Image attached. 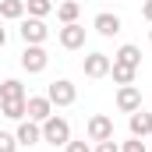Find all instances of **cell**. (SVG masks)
<instances>
[{
    "label": "cell",
    "instance_id": "20",
    "mask_svg": "<svg viewBox=\"0 0 152 152\" xmlns=\"http://www.w3.org/2000/svg\"><path fill=\"white\" fill-rule=\"evenodd\" d=\"M0 152H18V142L11 131H0Z\"/></svg>",
    "mask_w": 152,
    "mask_h": 152
},
{
    "label": "cell",
    "instance_id": "9",
    "mask_svg": "<svg viewBox=\"0 0 152 152\" xmlns=\"http://www.w3.org/2000/svg\"><path fill=\"white\" fill-rule=\"evenodd\" d=\"M117 110H120V113H138V110H142V88H138V85L117 88Z\"/></svg>",
    "mask_w": 152,
    "mask_h": 152
},
{
    "label": "cell",
    "instance_id": "21",
    "mask_svg": "<svg viewBox=\"0 0 152 152\" xmlns=\"http://www.w3.org/2000/svg\"><path fill=\"white\" fill-rule=\"evenodd\" d=\"M64 152H92V145H88L85 138H81V142H75V138H71V142L64 145Z\"/></svg>",
    "mask_w": 152,
    "mask_h": 152
},
{
    "label": "cell",
    "instance_id": "24",
    "mask_svg": "<svg viewBox=\"0 0 152 152\" xmlns=\"http://www.w3.org/2000/svg\"><path fill=\"white\" fill-rule=\"evenodd\" d=\"M142 18H145V21H152V0H145V4H142Z\"/></svg>",
    "mask_w": 152,
    "mask_h": 152
},
{
    "label": "cell",
    "instance_id": "13",
    "mask_svg": "<svg viewBox=\"0 0 152 152\" xmlns=\"http://www.w3.org/2000/svg\"><path fill=\"white\" fill-rule=\"evenodd\" d=\"M127 127H131V138H138V142H142V138H152V117L142 113V110H138V113H131Z\"/></svg>",
    "mask_w": 152,
    "mask_h": 152
},
{
    "label": "cell",
    "instance_id": "4",
    "mask_svg": "<svg viewBox=\"0 0 152 152\" xmlns=\"http://www.w3.org/2000/svg\"><path fill=\"white\" fill-rule=\"evenodd\" d=\"M18 36L25 46H42L46 36H50V28H46V21H36V18H21V25H18Z\"/></svg>",
    "mask_w": 152,
    "mask_h": 152
},
{
    "label": "cell",
    "instance_id": "7",
    "mask_svg": "<svg viewBox=\"0 0 152 152\" xmlns=\"http://www.w3.org/2000/svg\"><path fill=\"white\" fill-rule=\"evenodd\" d=\"M85 36H88L85 25H64V28H57V42L64 50H81L85 46Z\"/></svg>",
    "mask_w": 152,
    "mask_h": 152
},
{
    "label": "cell",
    "instance_id": "2",
    "mask_svg": "<svg viewBox=\"0 0 152 152\" xmlns=\"http://www.w3.org/2000/svg\"><path fill=\"white\" fill-rule=\"evenodd\" d=\"M42 142L53 145V149H57V145L64 149V145L71 142V124H67V117H57V113L50 117V120L42 124Z\"/></svg>",
    "mask_w": 152,
    "mask_h": 152
},
{
    "label": "cell",
    "instance_id": "3",
    "mask_svg": "<svg viewBox=\"0 0 152 152\" xmlns=\"http://www.w3.org/2000/svg\"><path fill=\"white\" fill-rule=\"evenodd\" d=\"M85 134H88L92 145H99V142H113V117L92 113V117H88V124H85Z\"/></svg>",
    "mask_w": 152,
    "mask_h": 152
},
{
    "label": "cell",
    "instance_id": "10",
    "mask_svg": "<svg viewBox=\"0 0 152 152\" xmlns=\"http://www.w3.org/2000/svg\"><path fill=\"white\" fill-rule=\"evenodd\" d=\"M14 142H18V149H21V145H25V149H32V145L42 142V127L32 124V120H21V124H18V131H14Z\"/></svg>",
    "mask_w": 152,
    "mask_h": 152
},
{
    "label": "cell",
    "instance_id": "26",
    "mask_svg": "<svg viewBox=\"0 0 152 152\" xmlns=\"http://www.w3.org/2000/svg\"><path fill=\"white\" fill-rule=\"evenodd\" d=\"M149 42H152V28H149Z\"/></svg>",
    "mask_w": 152,
    "mask_h": 152
},
{
    "label": "cell",
    "instance_id": "19",
    "mask_svg": "<svg viewBox=\"0 0 152 152\" xmlns=\"http://www.w3.org/2000/svg\"><path fill=\"white\" fill-rule=\"evenodd\" d=\"M0 113L7 117V120H18V124H21V120H25V99H21V103H0Z\"/></svg>",
    "mask_w": 152,
    "mask_h": 152
},
{
    "label": "cell",
    "instance_id": "14",
    "mask_svg": "<svg viewBox=\"0 0 152 152\" xmlns=\"http://www.w3.org/2000/svg\"><path fill=\"white\" fill-rule=\"evenodd\" d=\"M21 99H28V96H25V85L18 78L0 81V103H21Z\"/></svg>",
    "mask_w": 152,
    "mask_h": 152
},
{
    "label": "cell",
    "instance_id": "1",
    "mask_svg": "<svg viewBox=\"0 0 152 152\" xmlns=\"http://www.w3.org/2000/svg\"><path fill=\"white\" fill-rule=\"evenodd\" d=\"M46 99H50V106L57 110V106H71L78 99V88L71 78H53L50 85H46Z\"/></svg>",
    "mask_w": 152,
    "mask_h": 152
},
{
    "label": "cell",
    "instance_id": "18",
    "mask_svg": "<svg viewBox=\"0 0 152 152\" xmlns=\"http://www.w3.org/2000/svg\"><path fill=\"white\" fill-rule=\"evenodd\" d=\"M110 75H113V81L120 85V88H127V85H134L138 71H131V67H120V64H113V67H110Z\"/></svg>",
    "mask_w": 152,
    "mask_h": 152
},
{
    "label": "cell",
    "instance_id": "17",
    "mask_svg": "<svg viewBox=\"0 0 152 152\" xmlns=\"http://www.w3.org/2000/svg\"><path fill=\"white\" fill-rule=\"evenodd\" d=\"M50 11H53V4H50V0H28V4H25V14H28V18H36V21H42Z\"/></svg>",
    "mask_w": 152,
    "mask_h": 152
},
{
    "label": "cell",
    "instance_id": "8",
    "mask_svg": "<svg viewBox=\"0 0 152 152\" xmlns=\"http://www.w3.org/2000/svg\"><path fill=\"white\" fill-rule=\"evenodd\" d=\"M110 67H113V60H110L106 53H88V57L81 60L85 78H106V75H110Z\"/></svg>",
    "mask_w": 152,
    "mask_h": 152
},
{
    "label": "cell",
    "instance_id": "25",
    "mask_svg": "<svg viewBox=\"0 0 152 152\" xmlns=\"http://www.w3.org/2000/svg\"><path fill=\"white\" fill-rule=\"evenodd\" d=\"M7 46V28H0V50Z\"/></svg>",
    "mask_w": 152,
    "mask_h": 152
},
{
    "label": "cell",
    "instance_id": "12",
    "mask_svg": "<svg viewBox=\"0 0 152 152\" xmlns=\"http://www.w3.org/2000/svg\"><path fill=\"white\" fill-rule=\"evenodd\" d=\"M110 60H113V64H120V67H131V71H138V67H142V50H138L134 42H124V46L117 50Z\"/></svg>",
    "mask_w": 152,
    "mask_h": 152
},
{
    "label": "cell",
    "instance_id": "27",
    "mask_svg": "<svg viewBox=\"0 0 152 152\" xmlns=\"http://www.w3.org/2000/svg\"><path fill=\"white\" fill-rule=\"evenodd\" d=\"M149 117H152V113H149Z\"/></svg>",
    "mask_w": 152,
    "mask_h": 152
},
{
    "label": "cell",
    "instance_id": "22",
    "mask_svg": "<svg viewBox=\"0 0 152 152\" xmlns=\"http://www.w3.org/2000/svg\"><path fill=\"white\" fill-rule=\"evenodd\" d=\"M120 152H145V142L131 138V142H120Z\"/></svg>",
    "mask_w": 152,
    "mask_h": 152
},
{
    "label": "cell",
    "instance_id": "23",
    "mask_svg": "<svg viewBox=\"0 0 152 152\" xmlns=\"http://www.w3.org/2000/svg\"><path fill=\"white\" fill-rule=\"evenodd\" d=\"M92 152H120L117 142H99V145H92Z\"/></svg>",
    "mask_w": 152,
    "mask_h": 152
},
{
    "label": "cell",
    "instance_id": "11",
    "mask_svg": "<svg viewBox=\"0 0 152 152\" xmlns=\"http://www.w3.org/2000/svg\"><path fill=\"white\" fill-rule=\"evenodd\" d=\"M92 28H96L103 39H113L117 32H120V18H117L113 11H99V14L92 18Z\"/></svg>",
    "mask_w": 152,
    "mask_h": 152
},
{
    "label": "cell",
    "instance_id": "6",
    "mask_svg": "<svg viewBox=\"0 0 152 152\" xmlns=\"http://www.w3.org/2000/svg\"><path fill=\"white\" fill-rule=\"evenodd\" d=\"M46 64H50V53H46L42 46H25V50H21V71H28V75H42Z\"/></svg>",
    "mask_w": 152,
    "mask_h": 152
},
{
    "label": "cell",
    "instance_id": "16",
    "mask_svg": "<svg viewBox=\"0 0 152 152\" xmlns=\"http://www.w3.org/2000/svg\"><path fill=\"white\" fill-rule=\"evenodd\" d=\"M0 18L21 21V18H25V0H0Z\"/></svg>",
    "mask_w": 152,
    "mask_h": 152
},
{
    "label": "cell",
    "instance_id": "15",
    "mask_svg": "<svg viewBox=\"0 0 152 152\" xmlns=\"http://www.w3.org/2000/svg\"><path fill=\"white\" fill-rule=\"evenodd\" d=\"M53 11H57V21H60V28H64V25H78L81 4H75V0H64V4H57Z\"/></svg>",
    "mask_w": 152,
    "mask_h": 152
},
{
    "label": "cell",
    "instance_id": "5",
    "mask_svg": "<svg viewBox=\"0 0 152 152\" xmlns=\"http://www.w3.org/2000/svg\"><path fill=\"white\" fill-rule=\"evenodd\" d=\"M50 117H53V106H50L46 96H28V99H25V120H32V124L42 127Z\"/></svg>",
    "mask_w": 152,
    "mask_h": 152
}]
</instances>
